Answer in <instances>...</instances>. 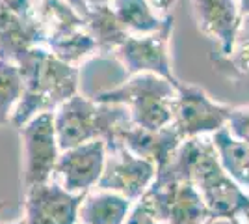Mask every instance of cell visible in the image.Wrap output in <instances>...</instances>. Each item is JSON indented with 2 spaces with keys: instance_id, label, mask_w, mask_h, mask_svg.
<instances>
[{
  "instance_id": "cell-1",
  "label": "cell",
  "mask_w": 249,
  "mask_h": 224,
  "mask_svg": "<svg viewBox=\"0 0 249 224\" xmlns=\"http://www.w3.org/2000/svg\"><path fill=\"white\" fill-rule=\"evenodd\" d=\"M158 172L192 183L212 219H238L249 204V194L221 166L210 137L184 140Z\"/></svg>"
},
{
  "instance_id": "cell-2",
  "label": "cell",
  "mask_w": 249,
  "mask_h": 224,
  "mask_svg": "<svg viewBox=\"0 0 249 224\" xmlns=\"http://www.w3.org/2000/svg\"><path fill=\"white\" fill-rule=\"evenodd\" d=\"M22 77V96L11 125L21 129L32 118L56 112L80 92V69L56 58L47 47H34L17 60Z\"/></svg>"
},
{
  "instance_id": "cell-3",
  "label": "cell",
  "mask_w": 249,
  "mask_h": 224,
  "mask_svg": "<svg viewBox=\"0 0 249 224\" xmlns=\"http://www.w3.org/2000/svg\"><path fill=\"white\" fill-rule=\"evenodd\" d=\"M177 86L155 73L130 75L115 88L95 94L106 105H121L130 114V123L149 131H160L173 123Z\"/></svg>"
},
{
  "instance_id": "cell-4",
  "label": "cell",
  "mask_w": 249,
  "mask_h": 224,
  "mask_svg": "<svg viewBox=\"0 0 249 224\" xmlns=\"http://www.w3.org/2000/svg\"><path fill=\"white\" fill-rule=\"evenodd\" d=\"M126 123H130V114L124 107L99 103L80 92L54 112V127L62 151L93 140H110Z\"/></svg>"
},
{
  "instance_id": "cell-5",
  "label": "cell",
  "mask_w": 249,
  "mask_h": 224,
  "mask_svg": "<svg viewBox=\"0 0 249 224\" xmlns=\"http://www.w3.org/2000/svg\"><path fill=\"white\" fill-rule=\"evenodd\" d=\"M140 204L166 224H208L212 219L192 183L160 172Z\"/></svg>"
},
{
  "instance_id": "cell-6",
  "label": "cell",
  "mask_w": 249,
  "mask_h": 224,
  "mask_svg": "<svg viewBox=\"0 0 249 224\" xmlns=\"http://www.w3.org/2000/svg\"><path fill=\"white\" fill-rule=\"evenodd\" d=\"M231 112V105L212 99L201 86L180 82L177 86L171 125L184 140L212 137L227 127Z\"/></svg>"
},
{
  "instance_id": "cell-7",
  "label": "cell",
  "mask_w": 249,
  "mask_h": 224,
  "mask_svg": "<svg viewBox=\"0 0 249 224\" xmlns=\"http://www.w3.org/2000/svg\"><path fill=\"white\" fill-rule=\"evenodd\" d=\"M22 142V185L24 189L47 183L54 178L62 149L54 127V114L45 112L32 118L21 129Z\"/></svg>"
},
{
  "instance_id": "cell-8",
  "label": "cell",
  "mask_w": 249,
  "mask_h": 224,
  "mask_svg": "<svg viewBox=\"0 0 249 224\" xmlns=\"http://www.w3.org/2000/svg\"><path fill=\"white\" fill-rule=\"evenodd\" d=\"M106 148V164L97 189L117 192L134 204L140 202L155 183L156 166L128 151L117 140H108Z\"/></svg>"
},
{
  "instance_id": "cell-9",
  "label": "cell",
  "mask_w": 249,
  "mask_h": 224,
  "mask_svg": "<svg viewBox=\"0 0 249 224\" xmlns=\"http://www.w3.org/2000/svg\"><path fill=\"white\" fill-rule=\"evenodd\" d=\"M173 24L175 17L171 13L162 30L149 36H128V40L114 53V58L128 75L155 73L178 86L180 81L173 73L169 54Z\"/></svg>"
},
{
  "instance_id": "cell-10",
  "label": "cell",
  "mask_w": 249,
  "mask_h": 224,
  "mask_svg": "<svg viewBox=\"0 0 249 224\" xmlns=\"http://www.w3.org/2000/svg\"><path fill=\"white\" fill-rule=\"evenodd\" d=\"M106 140H93L65 149L56 164L54 182L73 194H88L101 182L106 164Z\"/></svg>"
},
{
  "instance_id": "cell-11",
  "label": "cell",
  "mask_w": 249,
  "mask_h": 224,
  "mask_svg": "<svg viewBox=\"0 0 249 224\" xmlns=\"http://www.w3.org/2000/svg\"><path fill=\"white\" fill-rule=\"evenodd\" d=\"M86 194L65 191L58 182L24 189V219L28 224H78Z\"/></svg>"
},
{
  "instance_id": "cell-12",
  "label": "cell",
  "mask_w": 249,
  "mask_h": 224,
  "mask_svg": "<svg viewBox=\"0 0 249 224\" xmlns=\"http://www.w3.org/2000/svg\"><path fill=\"white\" fill-rule=\"evenodd\" d=\"M192 13L199 32L218 43V53H231L242 21L238 0H192Z\"/></svg>"
},
{
  "instance_id": "cell-13",
  "label": "cell",
  "mask_w": 249,
  "mask_h": 224,
  "mask_svg": "<svg viewBox=\"0 0 249 224\" xmlns=\"http://www.w3.org/2000/svg\"><path fill=\"white\" fill-rule=\"evenodd\" d=\"M110 140H117L134 155L151 161L156 166V172L166 166L177 153V149L180 148V144L184 142V139L178 135V131L173 125L160 131H149L138 127L134 123L123 125Z\"/></svg>"
},
{
  "instance_id": "cell-14",
  "label": "cell",
  "mask_w": 249,
  "mask_h": 224,
  "mask_svg": "<svg viewBox=\"0 0 249 224\" xmlns=\"http://www.w3.org/2000/svg\"><path fill=\"white\" fill-rule=\"evenodd\" d=\"M34 47H47V36L37 17H21L0 10V60L17 64V60Z\"/></svg>"
},
{
  "instance_id": "cell-15",
  "label": "cell",
  "mask_w": 249,
  "mask_h": 224,
  "mask_svg": "<svg viewBox=\"0 0 249 224\" xmlns=\"http://www.w3.org/2000/svg\"><path fill=\"white\" fill-rule=\"evenodd\" d=\"M132 207L134 202L128 198L95 187L84 196L78 221L80 224H124Z\"/></svg>"
},
{
  "instance_id": "cell-16",
  "label": "cell",
  "mask_w": 249,
  "mask_h": 224,
  "mask_svg": "<svg viewBox=\"0 0 249 224\" xmlns=\"http://www.w3.org/2000/svg\"><path fill=\"white\" fill-rule=\"evenodd\" d=\"M110 6L128 36H149L158 32L171 15H160L149 0H112Z\"/></svg>"
},
{
  "instance_id": "cell-17",
  "label": "cell",
  "mask_w": 249,
  "mask_h": 224,
  "mask_svg": "<svg viewBox=\"0 0 249 224\" xmlns=\"http://www.w3.org/2000/svg\"><path fill=\"white\" fill-rule=\"evenodd\" d=\"M84 28L95 40L99 56H114V53L128 40V34L119 24L110 4L91 6L84 19Z\"/></svg>"
},
{
  "instance_id": "cell-18",
  "label": "cell",
  "mask_w": 249,
  "mask_h": 224,
  "mask_svg": "<svg viewBox=\"0 0 249 224\" xmlns=\"http://www.w3.org/2000/svg\"><path fill=\"white\" fill-rule=\"evenodd\" d=\"M214 71L232 82H249V15L240 21L236 40L229 54L210 53L208 56Z\"/></svg>"
},
{
  "instance_id": "cell-19",
  "label": "cell",
  "mask_w": 249,
  "mask_h": 224,
  "mask_svg": "<svg viewBox=\"0 0 249 224\" xmlns=\"http://www.w3.org/2000/svg\"><path fill=\"white\" fill-rule=\"evenodd\" d=\"M34 8L47 41L84 28V19L65 0H34Z\"/></svg>"
},
{
  "instance_id": "cell-20",
  "label": "cell",
  "mask_w": 249,
  "mask_h": 224,
  "mask_svg": "<svg viewBox=\"0 0 249 224\" xmlns=\"http://www.w3.org/2000/svg\"><path fill=\"white\" fill-rule=\"evenodd\" d=\"M210 139L216 146L221 166L249 194V144L231 137L227 129L214 133Z\"/></svg>"
},
{
  "instance_id": "cell-21",
  "label": "cell",
  "mask_w": 249,
  "mask_h": 224,
  "mask_svg": "<svg viewBox=\"0 0 249 224\" xmlns=\"http://www.w3.org/2000/svg\"><path fill=\"white\" fill-rule=\"evenodd\" d=\"M47 49L56 58H60L62 62L76 69H80L88 60L99 56V47L93 38L86 32V28L54 38L51 41H47Z\"/></svg>"
},
{
  "instance_id": "cell-22",
  "label": "cell",
  "mask_w": 249,
  "mask_h": 224,
  "mask_svg": "<svg viewBox=\"0 0 249 224\" xmlns=\"http://www.w3.org/2000/svg\"><path fill=\"white\" fill-rule=\"evenodd\" d=\"M22 96V77L17 64L0 60V127L11 123Z\"/></svg>"
},
{
  "instance_id": "cell-23",
  "label": "cell",
  "mask_w": 249,
  "mask_h": 224,
  "mask_svg": "<svg viewBox=\"0 0 249 224\" xmlns=\"http://www.w3.org/2000/svg\"><path fill=\"white\" fill-rule=\"evenodd\" d=\"M225 129L229 131L231 137H234L240 142L249 144V105L232 107V112L229 116Z\"/></svg>"
},
{
  "instance_id": "cell-24",
  "label": "cell",
  "mask_w": 249,
  "mask_h": 224,
  "mask_svg": "<svg viewBox=\"0 0 249 224\" xmlns=\"http://www.w3.org/2000/svg\"><path fill=\"white\" fill-rule=\"evenodd\" d=\"M0 10H8L21 17H36L34 0H0Z\"/></svg>"
},
{
  "instance_id": "cell-25",
  "label": "cell",
  "mask_w": 249,
  "mask_h": 224,
  "mask_svg": "<svg viewBox=\"0 0 249 224\" xmlns=\"http://www.w3.org/2000/svg\"><path fill=\"white\" fill-rule=\"evenodd\" d=\"M124 224H166V223L158 221L155 215L151 213V211H147L142 204L136 202L134 207H132V213L128 215V219H126Z\"/></svg>"
},
{
  "instance_id": "cell-26",
  "label": "cell",
  "mask_w": 249,
  "mask_h": 224,
  "mask_svg": "<svg viewBox=\"0 0 249 224\" xmlns=\"http://www.w3.org/2000/svg\"><path fill=\"white\" fill-rule=\"evenodd\" d=\"M149 2L160 15H169L173 6L177 4V0H149Z\"/></svg>"
},
{
  "instance_id": "cell-27",
  "label": "cell",
  "mask_w": 249,
  "mask_h": 224,
  "mask_svg": "<svg viewBox=\"0 0 249 224\" xmlns=\"http://www.w3.org/2000/svg\"><path fill=\"white\" fill-rule=\"evenodd\" d=\"M65 2H67V4H69V6L82 17V19H86V15H88L89 10H91V6L88 4V0H65Z\"/></svg>"
},
{
  "instance_id": "cell-28",
  "label": "cell",
  "mask_w": 249,
  "mask_h": 224,
  "mask_svg": "<svg viewBox=\"0 0 249 224\" xmlns=\"http://www.w3.org/2000/svg\"><path fill=\"white\" fill-rule=\"evenodd\" d=\"M208 224H244L242 219H210Z\"/></svg>"
},
{
  "instance_id": "cell-29",
  "label": "cell",
  "mask_w": 249,
  "mask_h": 224,
  "mask_svg": "<svg viewBox=\"0 0 249 224\" xmlns=\"http://www.w3.org/2000/svg\"><path fill=\"white\" fill-rule=\"evenodd\" d=\"M238 6H240L242 17H244V15H249V0H238Z\"/></svg>"
},
{
  "instance_id": "cell-30",
  "label": "cell",
  "mask_w": 249,
  "mask_h": 224,
  "mask_svg": "<svg viewBox=\"0 0 249 224\" xmlns=\"http://www.w3.org/2000/svg\"><path fill=\"white\" fill-rule=\"evenodd\" d=\"M112 0H88L89 6H104V4H110Z\"/></svg>"
},
{
  "instance_id": "cell-31",
  "label": "cell",
  "mask_w": 249,
  "mask_h": 224,
  "mask_svg": "<svg viewBox=\"0 0 249 224\" xmlns=\"http://www.w3.org/2000/svg\"><path fill=\"white\" fill-rule=\"evenodd\" d=\"M242 221H244V224H249V204L246 205V209H244V213H242V217H240Z\"/></svg>"
},
{
  "instance_id": "cell-32",
  "label": "cell",
  "mask_w": 249,
  "mask_h": 224,
  "mask_svg": "<svg viewBox=\"0 0 249 224\" xmlns=\"http://www.w3.org/2000/svg\"><path fill=\"white\" fill-rule=\"evenodd\" d=\"M8 224H28V223H26V219H24V217H21V219H17V221H13V223H8Z\"/></svg>"
},
{
  "instance_id": "cell-33",
  "label": "cell",
  "mask_w": 249,
  "mask_h": 224,
  "mask_svg": "<svg viewBox=\"0 0 249 224\" xmlns=\"http://www.w3.org/2000/svg\"><path fill=\"white\" fill-rule=\"evenodd\" d=\"M0 209H2V204H0Z\"/></svg>"
},
{
  "instance_id": "cell-34",
  "label": "cell",
  "mask_w": 249,
  "mask_h": 224,
  "mask_svg": "<svg viewBox=\"0 0 249 224\" xmlns=\"http://www.w3.org/2000/svg\"><path fill=\"white\" fill-rule=\"evenodd\" d=\"M78 224H80V223H78Z\"/></svg>"
}]
</instances>
